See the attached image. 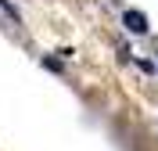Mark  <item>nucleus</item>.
Returning a JSON list of instances; mask_svg holds the SVG:
<instances>
[{
    "label": "nucleus",
    "instance_id": "f257e3e1",
    "mask_svg": "<svg viewBox=\"0 0 158 151\" xmlns=\"http://www.w3.org/2000/svg\"><path fill=\"white\" fill-rule=\"evenodd\" d=\"M122 25H126L129 32H137V36L148 32V18H144L140 11H126V15H122Z\"/></svg>",
    "mask_w": 158,
    "mask_h": 151
}]
</instances>
